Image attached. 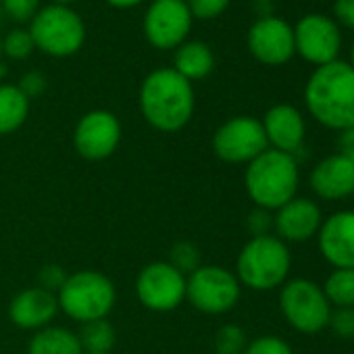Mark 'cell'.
<instances>
[{"mask_svg":"<svg viewBox=\"0 0 354 354\" xmlns=\"http://www.w3.org/2000/svg\"><path fill=\"white\" fill-rule=\"evenodd\" d=\"M194 88L173 67L150 71L140 88V111L150 127L162 133L184 129L194 115Z\"/></svg>","mask_w":354,"mask_h":354,"instance_id":"obj_1","label":"cell"},{"mask_svg":"<svg viewBox=\"0 0 354 354\" xmlns=\"http://www.w3.org/2000/svg\"><path fill=\"white\" fill-rule=\"evenodd\" d=\"M304 104L310 117L335 131L354 127V69L333 61L313 71L304 86Z\"/></svg>","mask_w":354,"mask_h":354,"instance_id":"obj_2","label":"cell"},{"mask_svg":"<svg viewBox=\"0 0 354 354\" xmlns=\"http://www.w3.org/2000/svg\"><path fill=\"white\" fill-rule=\"evenodd\" d=\"M298 160L292 154L267 148L248 162L244 188L259 209L277 211L298 192Z\"/></svg>","mask_w":354,"mask_h":354,"instance_id":"obj_3","label":"cell"},{"mask_svg":"<svg viewBox=\"0 0 354 354\" xmlns=\"http://www.w3.org/2000/svg\"><path fill=\"white\" fill-rule=\"evenodd\" d=\"M292 269V254L277 236L250 238L236 261V277L240 286L254 292H269L283 286Z\"/></svg>","mask_w":354,"mask_h":354,"instance_id":"obj_4","label":"cell"},{"mask_svg":"<svg viewBox=\"0 0 354 354\" xmlns=\"http://www.w3.org/2000/svg\"><path fill=\"white\" fill-rule=\"evenodd\" d=\"M59 310L77 323H88L94 319H106L115 308L117 290L115 283L100 271L82 269L69 273L67 281L57 294Z\"/></svg>","mask_w":354,"mask_h":354,"instance_id":"obj_5","label":"cell"},{"mask_svg":"<svg viewBox=\"0 0 354 354\" xmlns=\"http://www.w3.org/2000/svg\"><path fill=\"white\" fill-rule=\"evenodd\" d=\"M30 34L38 50L48 57L65 59L82 50L86 24L71 7L48 5L30 21Z\"/></svg>","mask_w":354,"mask_h":354,"instance_id":"obj_6","label":"cell"},{"mask_svg":"<svg viewBox=\"0 0 354 354\" xmlns=\"http://www.w3.org/2000/svg\"><path fill=\"white\" fill-rule=\"evenodd\" d=\"M279 308L288 325L300 333H319L329 325L331 304L323 288L310 279L298 277L281 286Z\"/></svg>","mask_w":354,"mask_h":354,"instance_id":"obj_7","label":"cell"},{"mask_svg":"<svg viewBox=\"0 0 354 354\" xmlns=\"http://www.w3.org/2000/svg\"><path fill=\"white\" fill-rule=\"evenodd\" d=\"M242 294V286L234 271L219 265H203L186 279V300L201 313H230Z\"/></svg>","mask_w":354,"mask_h":354,"instance_id":"obj_8","label":"cell"},{"mask_svg":"<svg viewBox=\"0 0 354 354\" xmlns=\"http://www.w3.org/2000/svg\"><path fill=\"white\" fill-rule=\"evenodd\" d=\"M186 275L167 261H154L140 269L136 296L140 304L154 313H169L186 302Z\"/></svg>","mask_w":354,"mask_h":354,"instance_id":"obj_9","label":"cell"},{"mask_svg":"<svg viewBox=\"0 0 354 354\" xmlns=\"http://www.w3.org/2000/svg\"><path fill=\"white\" fill-rule=\"evenodd\" d=\"M192 24L186 0H152L144 15V36L158 50H175L188 40Z\"/></svg>","mask_w":354,"mask_h":354,"instance_id":"obj_10","label":"cell"},{"mask_svg":"<svg viewBox=\"0 0 354 354\" xmlns=\"http://www.w3.org/2000/svg\"><path fill=\"white\" fill-rule=\"evenodd\" d=\"M269 148L261 119L240 115L232 117L213 133V152L225 162H250Z\"/></svg>","mask_w":354,"mask_h":354,"instance_id":"obj_11","label":"cell"},{"mask_svg":"<svg viewBox=\"0 0 354 354\" xmlns=\"http://www.w3.org/2000/svg\"><path fill=\"white\" fill-rule=\"evenodd\" d=\"M294 46L296 53L315 67L333 63L342 50L339 26L327 15H306L294 28Z\"/></svg>","mask_w":354,"mask_h":354,"instance_id":"obj_12","label":"cell"},{"mask_svg":"<svg viewBox=\"0 0 354 354\" xmlns=\"http://www.w3.org/2000/svg\"><path fill=\"white\" fill-rule=\"evenodd\" d=\"M121 144V121L115 113L94 109L86 113L73 131V146L86 160H104Z\"/></svg>","mask_w":354,"mask_h":354,"instance_id":"obj_13","label":"cell"},{"mask_svg":"<svg viewBox=\"0 0 354 354\" xmlns=\"http://www.w3.org/2000/svg\"><path fill=\"white\" fill-rule=\"evenodd\" d=\"M248 50L263 65H286L296 55L294 28L275 15L261 17L248 32Z\"/></svg>","mask_w":354,"mask_h":354,"instance_id":"obj_14","label":"cell"},{"mask_svg":"<svg viewBox=\"0 0 354 354\" xmlns=\"http://www.w3.org/2000/svg\"><path fill=\"white\" fill-rule=\"evenodd\" d=\"M319 252L333 269H354V211H339L323 219Z\"/></svg>","mask_w":354,"mask_h":354,"instance_id":"obj_15","label":"cell"},{"mask_svg":"<svg viewBox=\"0 0 354 354\" xmlns=\"http://www.w3.org/2000/svg\"><path fill=\"white\" fill-rule=\"evenodd\" d=\"M269 148L296 156L302 150L306 125L300 111L292 104H275L261 119Z\"/></svg>","mask_w":354,"mask_h":354,"instance_id":"obj_16","label":"cell"},{"mask_svg":"<svg viewBox=\"0 0 354 354\" xmlns=\"http://www.w3.org/2000/svg\"><path fill=\"white\" fill-rule=\"evenodd\" d=\"M323 215L317 203L294 196L273 215V230L283 242H306L317 236Z\"/></svg>","mask_w":354,"mask_h":354,"instance_id":"obj_17","label":"cell"},{"mask_svg":"<svg viewBox=\"0 0 354 354\" xmlns=\"http://www.w3.org/2000/svg\"><path fill=\"white\" fill-rule=\"evenodd\" d=\"M59 313V300L57 294L46 292L38 286L21 290L17 296H13L9 304V319L19 329L38 331L53 323V319Z\"/></svg>","mask_w":354,"mask_h":354,"instance_id":"obj_18","label":"cell"},{"mask_svg":"<svg viewBox=\"0 0 354 354\" xmlns=\"http://www.w3.org/2000/svg\"><path fill=\"white\" fill-rule=\"evenodd\" d=\"M310 188L323 201L354 196V162L339 152L319 160L310 171Z\"/></svg>","mask_w":354,"mask_h":354,"instance_id":"obj_19","label":"cell"},{"mask_svg":"<svg viewBox=\"0 0 354 354\" xmlns=\"http://www.w3.org/2000/svg\"><path fill=\"white\" fill-rule=\"evenodd\" d=\"M173 69L182 77H186L190 84L205 80L215 69V55L209 48V44H205L201 40H192V42L186 40L182 46L175 48Z\"/></svg>","mask_w":354,"mask_h":354,"instance_id":"obj_20","label":"cell"},{"mask_svg":"<svg viewBox=\"0 0 354 354\" xmlns=\"http://www.w3.org/2000/svg\"><path fill=\"white\" fill-rule=\"evenodd\" d=\"M28 354H84V350L77 333L61 325H48L32 335Z\"/></svg>","mask_w":354,"mask_h":354,"instance_id":"obj_21","label":"cell"},{"mask_svg":"<svg viewBox=\"0 0 354 354\" xmlns=\"http://www.w3.org/2000/svg\"><path fill=\"white\" fill-rule=\"evenodd\" d=\"M30 115V98L15 84H0V136L17 131Z\"/></svg>","mask_w":354,"mask_h":354,"instance_id":"obj_22","label":"cell"},{"mask_svg":"<svg viewBox=\"0 0 354 354\" xmlns=\"http://www.w3.org/2000/svg\"><path fill=\"white\" fill-rule=\"evenodd\" d=\"M77 337H80L84 354H111V350L117 344L115 327L106 319H94V321L82 323Z\"/></svg>","mask_w":354,"mask_h":354,"instance_id":"obj_23","label":"cell"},{"mask_svg":"<svg viewBox=\"0 0 354 354\" xmlns=\"http://www.w3.org/2000/svg\"><path fill=\"white\" fill-rule=\"evenodd\" d=\"M323 292L331 306L354 308V269H333L323 283Z\"/></svg>","mask_w":354,"mask_h":354,"instance_id":"obj_24","label":"cell"},{"mask_svg":"<svg viewBox=\"0 0 354 354\" xmlns=\"http://www.w3.org/2000/svg\"><path fill=\"white\" fill-rule=\"evenodd\" d=\"M167 263L171 267H175L182 275H192L198 267H203V257H201V250L194 242H188V240H180L175 242L169 250V259Z\"/></svg>","mask_w":354,"mask_h":354,"instance_id":"obj_25","label":"cell"},{"mask_svg":"<svg viewBox=\"0 0 354 354\" xmlns=\"http://www.w3.org/2000/svg\"><path fill=\"white\" fill-rule=\"evenodd\" d=\"M246 346L248 337L240 325L227 323L215 333V354H244Z\"/></svg>","mask_w":354,"mask_h":354,"instance_id":"obj_26","label":"cell"},{"mask_svg":"<svg viewBox=\"0 0 354 354\" xmlns=\"http://www.w3.org/2000/svg\"><path fill=\"white\" fill-rule=\"evenodd\" d=\"M36 50L30 30H13L3 38V55L13 61H24Z\"/></svg>","mask_w":354,"mask_h":354,"instance_id":"obj_27","label":"cell"},{"mask_svg":"<svg viewBox=\"0 0 354 354\" xmlns=\"http://www.w3.org/2000/svg\"><path fill=\"white\" fill-rule=\"evenodd\" d=\"M244 354H294L292 346L277 335H261L248 342Z\"/></svg>","mask_w":354,"mask_h":354,"instance_id":"obj_28","label":"cell"},{"mask_svg":"<svg viewBox=\"0 0 354 354\" xmlns=\"http://www.w3.org/2000/svg\"><path fill=\"white\" fill-rule=\"evenodd\" d=\"M38 7L40 0H3V13L19 24L32 21L40 11Z\"/></svg>","mask_w":354,"mask_h":354,"instance_id":"obj_29","label":"cell"},{"mask_svg":"<svg viewBox=\"0 0 354 354\" xmlns=\"http://www.w3.org/2000/svg\"><path fill=\"white\" fill-rule=\"evenodd\" d=\"M232 0H186L194 19H215L227 11Z\"/></svg>","mask_w":354,"mask_h":354,"instance_id":"obj_30","label":"cell"},{"mask_svg":"<svg viewBox=\"0 0 354 354\" xmlns=\"http://www.w3.org/2000/svg\"><path fill=\"white\" fill-rule=\"evenodd\" d=\"M333 333L342 339H354V308H335L331 310L329 325Z\"/></svg>","mask_w":354,"mask_h":354,"instance_id":"obj_31","label":"cell"},{"mask_svg":"<svg viewBox=\"0 0 354 354\" xmlns=\"http://www.w3.org/2000/svg\"><path fill=\"white\" fill-rule=\"evenodd\" d=\"M67 277H69V273L61 265H44L38 273V288L59 294V290L63 288Z\"/></svg>","mask_w":354,"mask_h":354,"instance_id":"obj_32","label":"cell"},{"mask_svg":"<svg viewBox=\"0 0 354 354\" xmlns=\"http://www.w3.org/2000/svg\"><path fill=\"white\" fill-rule=\"evenodd\" d=\"M246 230L250 238H261V236H271L273 230V215L267 209H254L248 219H246Z\"/></svg>","mask_w":354,"mask_h":354,"instance_id":"obj_33","label":"cell"},{"mask_svg":"<svg viewBox=\"0 0 354 354\" xmlns=\"http://www.w3.org/2000/svg\"><path fill=\"white\" fill-rule=\"evenodd\" d=\"M17 88L32 100V98H38L44 94L46 90V77L40 73V71H30L21 77V82L17 84Z\"/></svg>","mask_w":354,"mask_h":354,"instance_id":"obj_34","label":"cell"},{"mask_svg":"<svg viewBox=\"0 0 354 354\" xmlns=\"http://www.w3.org/2000/svg\"><path fill=\"white\" fill-rule=\"evenodd\" d=\"M333 15H335L339 26L354 30V0H335Z\"/></svg>","mask_w":354,"mask_h":354,"instance_id":"obj_35","label":"cell"},{"mask_svg":"<svg viewBox=\"0 0 354 354\" xmlns=\"http://www.w3.org/2000/svg\"><path fill=\"white\" fill-rule=\"evenodd\" d=\"M339 154H344L348 160L354 162V127L339 131Z\"/></svg>","mask_w":354,"mask_h":354,"instance_id":"obj_36","label":"cell"},{"mask_svg":"<svg viewBox=\"0 0 354 354\" xmlns=\"http://www.w3.org/2000/svg\"><path fill=\"white\" fill-rule=\"evenodd\" d=\"M106 3L115 9H133V7L142 5L144 0H106Z\"/></svg>","mask_w":354,"mask_h":354,"instance_id":"obj_37","label":"cell"},{"mask_svg":"<svg viewBox=\"0 0 354 354\" xmlns=\"http://www.w3.org/2000/svg\"><path fill=\"white\" fill-rule=\"evenodd\" d=\"M77 0H53V5H63V7H71Z\"/></svg>","mask_w":354,"mask_h":354,"instance_id":"obj_38","label":"cell"},{"mask_svg":"<svg viewBox=\"0 0 354 354\" xmlns=\"http://www.w3.org/2000/svg\"><path fill=\"white\" fill-rule=\"evenodd\" d=\"M350 67L354 69V42H352V48H350Z\"/></svg>","mask_w":354,"mask_h":354,"instance_id":"obj_39","label":"cell"},{"mask_svg":"<svg viewBox=\"0 0 354 354\" xmlns=\"http://www.w3.org/2000/svg\"><path fill=\"white\" fill-rule=\"evenodd\" d=\"M5 73H7V67H5L3 63H0V77H3Z\"/></svg>","mask_w":354,"mask_h":354,"instance_id":"obj_40","label":"cell"},{"mask_svg":"<svg viewBox=\"0 0 354 354\" xmlns=\"http://www.w3.org/2000/svg\"><path fill=\"white\" fill-rule=\"evenodd\" d=\"M0 59H3V36H0Z\"/></svg>","mask_w":354,"mask_h":354,"instance_id":"obj_41","label":"cell"}]
</instances>
